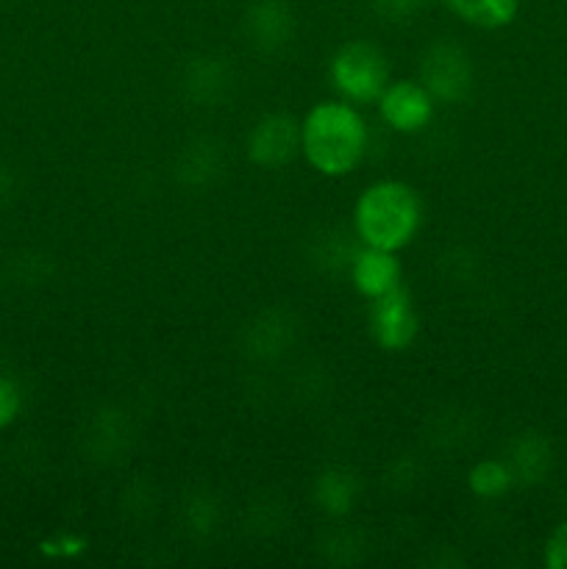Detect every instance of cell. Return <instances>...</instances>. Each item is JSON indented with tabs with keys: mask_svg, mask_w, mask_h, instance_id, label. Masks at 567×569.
<instances>
[{
	"mask_svg": "<svg viewBox=\"0 0 567 569\" xmlns=\"http://www.w3.org/2000/svg\"><path fill=\"white\" fill-rule=\"evenodd\" d=\"M245 28L256 48H281L292 37V11L284 0H256L245 17Z\"/></svg>",
	"mask_w": 567,
	"mask_h": 569,
	"instance_id": "9c48e42d",
	"label": "cell"
},
{
	"mask_svg": "<svg viewBox=\"0 0 567 569\" xmlns=\"http://www.w3.org/2000/svg\"><path fill=\"white\" fill-rule=\"evenodd\" d=\"M328 81H331L337 98L354 106H376L384 87L392 81L389 76L387 53L376 42L367 39H350L339 44L337 53L328 61Z\"/></svg>",
	"mask_w": 567,
	"mask_h": 569,
	"instance_id": "3957f363",
	"label": "cell"
},
{
	"mask_svg": "<svg viewBox=\"0 0 567 569\" xmlns=\"http://www.w3.org/2000/svg\"><path fill=\"white\" fill-rule=\"evenodd\" d=\"M350 220L359 244L400 253L420 233L422 198L411 183L378 178L359 192Z\"/></svg>",
	"mask_w": 567,
	"mask_h": 569,
	"instance_id": "7a4b0ae2",
	"label": "cell"
},
{
	"mask_svg": "<svg viewBox=\"0 0 567 569\" xmlns=\"http://www.w3.org/2000/svg\"><path fill=\"white\" fill-rule=\"evenodd\" d=\"M456 14L476 28H506L520 11V0H445Z\"/></svg>",
	"mask_w": 567,
	"mask_h": 569,
	"instance_id": "8fae6325",
	"label": "cell"
},
{
	"mask_svg": "<svg viewBox=\"0 0 567 569\" xmlns=\"http://www.w3.org/2000/svg\"><path fill=\"white\" fill-rule=\"evenodd\" d=\"M367 331L372 342L387 353H404L415 345L420 333V315H417L415 298L406 287L392 289L381 298L370 300L367 309Z\"/></svg>",
	"mask_w": 567,
	"mask_h": 569,
	"instance_id": "5b68a950",
	"label": "cell"
},
{
	"mask_svg": "<svg viewBox=\"0 0 567 569\" xmlns=\"http://www.w3.org/2000/svg\"><path fill=\"white\" fill-rule=\"evenodd\" d=\"M384 11H392V14H406L409 9H415L420 0H376Z\"/></svg>",
	"mask_w": 567,
	"mask_h": 569,
	"instance_id": "9a60e30c",
	"label": "cell"
},
{
	"mask_svg": "<svg viewBox=\"0 0 567 569\" xmlns=\"http://www.w3.org/2000/svg\"><path fill=\"white\" fill-rule=\"evenodd\" d=\"M370 150V126L359 106L342 98L317 100L300 117V159L322 178H348Z\"/></svg>",
	"mask_w": 567,
	"mask_h": 569,
	"instance_id": "6da1fadb",
	"label": "cell"
},
{
	"mask_svg": "<svg viewBox=\"0 0 567 569\" xmlns=\"http://www.w3.org/2000/svg\"><path fill=\"white\" fill-rule=\"evenodd\" d=\"M437 100L422 87L420 78H395L384 87L381 98L376 100L378 120L395 133L415 137L422 133L437 117Z\"/></svg>",
	"mask_w": 567,
	"mask_h": 569,
	"instance_id": "277c9868",
	"label": "cell"
},
{
	"mask_svg": "<svg viewBox=\"0 0 567 569\" xmlns=\"http://www.w3.org/2000/svg\"><path fill=\"white\" fill-rule=\"evenodd\" d=\"M515 483V472L506 459H481L467 472V489L478 500L504 498Z\"/></svg>",
	"mask_w": 567,
	"mask_h": 569,
	"instance_id": "7c38bea8",
	"label": "cell"
},
{
	"mask_svg": "<svg viewBox=\"0 0 567 569\" xmlns=\"http://www.w3.org/2000/svg\"><path fill=\"white\" fill-rule=\"evenodd\" d=\"M420 81L437 103H461L472 87L470 56L456 42H437L420 61Z\"/></svg>",
	"mask_w": 567,
	"mask_h": 569,
	"instance_id": "8992f818",
	"label": "cell"
},
{
	"mask_svg": "<svg viewBox=\"0 0 567 569\" xmlns=\"http://www.w3.org/2000/svg\"><path fill=\"white\" fill-rule=\"evenodd\" d=\"M348 276L354 292L365 298L367 303L392 292V289L404 287V264H400L398 253L381 248H367V244H359V250L354 253L348 264Z\"/></svg>",
	"mask_w": 567,
	"mask_h": 569,
	"instance_id": "ba28073f",
	"label": "cell"
},
{
	"mask_svg": "<svg viewBox=\"0 0 567 569\" xmlns=\"http://www.w3.org/2000/svg\"><path fill=\"white\" fill-rule=\"evenodd\" d=\"M315 503L322 515L345 517L356 503V478L345 470H328L315 483Z\"/></svg>",
	"mask_w": 567,
	"mask_h": 569,
	"instance_id": "30bf717a",
	"label": "cell"
},
{
	"mask_svg": "<svg viewBox=\"0 0 567 569\" xmlns=\"http://www.w3.org/2000/svg\"><path fill=\"white\" fill-rule=\"evenodd\" d=\"M300 156V120L292 114H267L250 128L248 159L261 170H281Z\"/></svg>",
	"mask_w": 567,
	"mask_h": 569,
	"instance_id": "52a82bcc",
	"label": "cell"
},
{
	"mask_svg": "<svg viewBox=\"0 0 567 569\" xmlns=\"http://www.w3.org/2000/svg\"><path fill=\"white\" fill-rule=\"evenodd\" d=\"M545 567L567 569V520L556 526L548 542H545Z\"/></svg>",
	"mask_w": 567,
	"mask_h": 569,
	"instance_id": "4fadbf2b",
	"label": "cell"
},
{
	"mask_svg": "<svg viewBox=\"0 0 567 569\" xmlns=\"http://www.w3.org/2000/svg\"><path fill=\"white\" fill-rule=\"evenodd\" d=\"M17 411H20V389L14 381L0 376V428L14 422Z\"/></svg>",
	"mask_w": 567,
	"mask_h": 569,
	"instance_id": "5bb4252c",
	"label": "cell"
}]
</instances>
